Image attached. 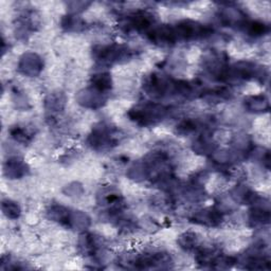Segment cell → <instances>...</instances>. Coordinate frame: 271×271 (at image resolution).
<instances>
[{"label":"cell","mask_w":271,"mask_h":271,"mask_svg":"<svg viewBox=\"0 0 271 271\" xmlns=\"http://www.w3.org/2000/svg\"><path fill=\"white\" fill-rule=\"evenodd\" d=\"M2 209H3L5 214L10 211V213L8 214V216H10V217H17L19 215V209L15 202H11L9 200L4 201L2 204Z\"/></svg>","instance_id":"2"},{"label":"cell","mask_w":271,"mask_h":271,"mask_svg":"<svg viewBox=\"0 0 271 271\" xmlns=\"http://www.w3.org/2000/svg\"><path fill=\"white\" fill-rule=\"evenodd\" d=\"M165 109L162 106L157 105H147L143 109H137L136 115L133 117L135 121H142L144 125L151 123L155 119H160L163 117Z\"/></svg>","instance_id":"1"}]
</instances>
